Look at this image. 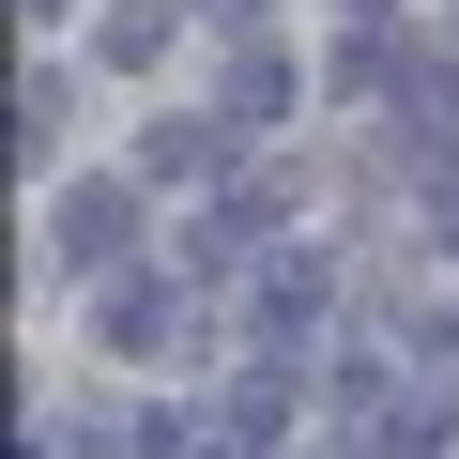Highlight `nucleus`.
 I'll return each mask as SVG.
<instances>
[{
    "label": "nucleus",
    "instance_id": "7ed1b4c3",
    "mask_svg": "<svg viewBox=\"0 0 459 459\" xmlns=\"http://www.w3.org/2000/svg\"><path fill=\"white\" fill-rule=\"evenodd\" d=\"M444 261H459V199H444Z\"/></svg>",
    "mask_w": 459,
    "mask_h": 459
},
{
    "label": "nucleus",
    "instance_id": "f03ea898",
    "mask_svg": "<svg viewBox=\"0 0 459 459\" xmlns=\"http://www.w3.org/2000/svg\"><path fill=\"white\" fill-rule=\"evenodd\" d=\"M169 322H184V307H169V291H153V276H123V291H108V352H153V337H169Z\"/></svg>",
    "mask_w": 459,
    "mask_h": 459
},
{
    "label": "nucleus",
    "instance_id": "f257e3e1",
    "mask_svg": "<svg viewBox=\"0 0 459 459\" xmlns=\"http://www.w3.org/2000/svg\"><path fill=\"white\" fill-rule=\"evenodd\" d=\"M47 261H62V276H108V261H138V199H123V184H77V199L47 214Z\"/></svg>",
    "mask_w": 459,
    "mask_h": 459
},
{
    "label": "nucleus",
    "instance_id": "20e7f679",
    "mask_svg": "<svg viewBox=\"0 0 459 459\" xmlns=\"http://www.w3.org/2000/svg\"><path fill=\"white\" fill-rule=\"evenodd\" d=\"M352 16H383V0H352Z\"/></svg>",
    "mask_w": 459,
    "mask_h": 459
}]
</instances>
